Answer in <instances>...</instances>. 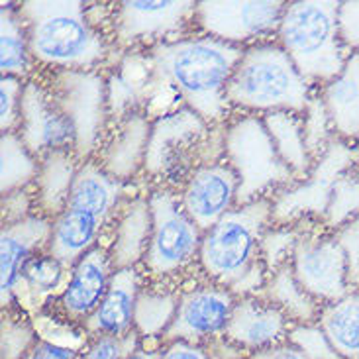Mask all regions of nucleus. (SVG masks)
<instances>
[{"label": "nucleus", "instance_id": "obj_1", "mask_svg": "<svg viewBox=\"0 0 359 359\" xmlns=\"http://www.w3.org/2000/svg\"><path fill=\"white\" fill-rule=\"evenodd\" d=\"M147 53L154 67L147 116L167 97L179 100V107L193 110L210 126L228 118L232 108L226 100V87L243 48L201 34L167 41Z\"/></svg>", "mask_w": 359, "mask_h": 359}, {"label": "nucleus", "instance_id": "obj_2", "mask_svg": "<svg viewBox=\"0 0 359 359\" xmlns=\"http://www.w3.org/2000/svg\"><path fill=\"white\" fill-rule=\"evenodd\" d=\"M34 63L57 71H100L112 57L110 38L85 2L28 0L18 4Z\"/></svg>", "mask_w": 359, "mask_h": 359}, {"label": "nucleus", "instance_id": "obj_3", "mask_svg": "<svg viewBox=\"0 0 359 359\" xmlns=\"http://www.w3.org/2000/svg\"><path fill=\"white\" fill-rule=\"evenodd\" d=\"M271 226V198L236 206L203 233L198 263L204 275L236 299L259 294L269 273L262 259V236Z\"/></svg>", "mask_w": 359, "mask_h": 359}, {"label": "nucleus", "instance_id": "obj_4", "mask_svg": "<svg viewBox=\"0 0 359 359\" xmlns=\"http://www.w3.org/2000/svg\"><path fill=\"white\" fill-rule=\"evenodd\" d=\"M316 88L299 73L279 43H257L243 49L226 87L230 108L250 114H304Z\"/></svg>", "mask_w": 359, "mask_h": 359}, {"label": "nucleus", "instance_id": "obj_5", "mask_svg": "<svg viewBox=\"0 0 359 359\" xmlns=\"http://www.w3.org/2000/svg\"><path fill=\"white\" fill-rule=\"evenodd\" d=\"M126 184L108 175L98 161L81 163L63 212L51 222L48 252L69 269L98 245V238L116 214Z\"/></svg>", "mask_w": 359, "mask_h": 359}, {"label": "nucleus", "instance_id": "obj_6", "mask_svg": "<svg viewBox=\"0 0 359 359\" xmlns=\"http://www.w3.org/2000/svg\"><path fill=\"white\" fill-rule=\"evenodd\" d=\"M338 10L340 2L330 0H294L283 10L279 46L312 88L338 77L351 55L340 39Z\"/></svg>", "mask_w": 359, "mask_h": 359}, {"label": "nucleus", "instance_id": "obj_7", "mask_svg": "<svg viewBox=\"0 0 359 359\" xmlns=\"http://www.w3.org/2000/svg\"><path fill=\"white\" fill-rule=\"evenodd\" d=\"M222 156L238 177V206L271 198L297 181L257 114H245L228 124L222 136Z\"/></svg>", "mask_w": 359, "mask_h": 359}, {"label": "nucleus", "instance_id": "obj_8", "mask_svg": "<svg viewBox=\"0 0 359 359\" xmlns=\"http://www.w3.org/2000/svg\"><path fill=\"white\" fill-rule=\"evenodd\" d=\"M49 90L75 130V156L85 163L102 147L108 136L107 75L100 71H57L51 77Z\"/></svg>", "mask_w": 359, "mask_h": 359}, {"label": "nucleus", "instance_id": "obj_9", "mask_svg": "<svg viewBox=\"0 0 359 359\" xmlns=\"http://www.w3.org/2000/svg\"><path fill=\"white\" fill-rule=\"evenodd\" d=\"M147 201L151 210V236L142 265L154 277L184 271L198 259L203 230L191 220L173 191L157 189Z\"/></svg>", "mask_w": 359, "mask_h": 359}, {"label": "nucleus", "instance_id": "obj_10", "mask_svg": "<svg viewBox=\"0 0 359 359\" xmlns=\"http://www.w3.org/2000/svg\"><path fill=\"white\" fill-rule=\"evenodd\" d=\"M355 163V147L336 137L330 147L314 161L309 175L273 194L271 224L299 226L314 220L322 222L330 206L334 184L341 173Z\"/></svg>", "mask_w": 359, "mask_h": 359}, {"label": "nucleus", "instance_id": "obj_11", "mask_svg": "<svg viewBox=\"0 0 359 359\" xmlns=\"http://www.w3.org/2000/svg\"><path fill=\"white\" fill-rule=\"evenodd\" d=\"M196 2H136L128 0L114 4L110 32L114 46L122 51L154 49L156 46L184 38V32L194 24Z\"/></svg>", "mask_w": 359, "mask_h": 359}, {"label": "nucleus", "instance_id": "obj_12", "mask_svg": "<svg viewBox=\"0 0 359 359\" xmlns=\"http://www.w3.org/2000/svg\"><path fill=\"white\" fill-rule=\"evenodd\" d=\"M287 2H218L201 0L194 8V26L203 36L236 48L267 43L277 36Z\"/></svg>", "mask_w": 359, "mask_h": 359}, {"label": "nucleus", "instance_id": "obj_13", "mask_svg": "<svg viewBox=\"0 0 359 359\" xmlns=\"http://www.w3.org/2000/svg\"><path fill=\"white\" fill-rule=\"evenodd\" d=\"M291 267L302 289L320 304L340 301L350 292L344 250L336 233L326 230L324 226L320 230L301 228Z\"/></svg>", "mask_w": 359, "mask_h": 359}, {"label": "nucleus", "instance_id": "obj_14", "mask_svg": "<svg viewBox=\"0 0 359 359\" xmlns=\"http://www.w3.org/2000/svg\"><path fill=\"white\" fill-rule=\"evenodd\" d=\"M16 134L34 156L75 149V130L48 85L26 81Z\"/></svg>", "mask_w": 359, "mask_h": 359}, {"label": "nucleus", "instance_id": "obj_15", "mask_svg": "<svg viewBox=\"0 0 359 359\" xmlns=\"http://www.w3.org/2000/svg\"><path fill=\"white\" fill-rule=\"evenodd\" d=\"M236 297L216 283H203L179 297L177 314L161 340L201 344L224 336L232 316Z\"/></svg>", "mask_w": 359, "mask_h": 359}, {"label": "nucleus", "instance_id": "obj_16", "mask_svg": "<svg viewBox=\"0 0 359 359\" xmlns=\"http://www.w3.org/2000/svg\"><path fill=\"white\" fill-rule=\"evenodd\" d=\"M179 198L191 220L208 232L238 206V177L226 161H206L187 177Z\"/></svg>", "mask_w": 359, "mask_h": 359}, {"label": "nucleus", "instance_id": "obj_17", "mask_svg": "<svg viewBox=\"0 0 359 359\" xmlns=\"http://www.w3.org/2000/svg\"><path fill=\"white\" fill-rule=\"evenodd\" d=\"M208 132L210 124L189 108H179L157 118L151 124L144 171L149 177L169 175L193 147L201 146Z\"/></svg>", "mask_w": 359, "mask_h": 359}, {"label": "nucleus", "instance_id": "obj_18", "mask_svg": "<svg viewBox=\"0 0 359 359\" xmlns=\"http://www.w3.org/2000/svg\"><path fill=\"white\" fill-rule=\"evenodd\" d=\"M51 220L32 214L24 220L2 224L0 232V302L2 311L16 304V289L24 267L38 253L48 252Z\"/></svg>", "mask_w": 359, "mask_h": 359}, {"label": "nucleus", "instance_id": "obj_19", "mask_svg": "<svg viewBox=\"0 0 359 359\" xmlns=\"http://www.w3.org/2000/svg\"><path fill=\"white\" fill-rule=\"evenodd\" d=\"M114 267L107 248L97 245L79 259L69 273L67 285L59 294V309L67 320L85 324L107 294Z\"/></svg>", "mask_w": 359, "mask_h": 359}, {"label": "nucleus", "instance_id": "obj_20", "mask_svg": "<svg viewBox=\"0 0 359 359\" xmlns=\"http://www.w3.org/2000/svg\"><path fill=\"white\" fill-rule=\"evenodd\" d=\"M289 318L259 294L236 299L224 338L248 351H259L285 344L289 338Z\"/></svg>", "mask_w": 359, "mask_h": 359}, {"label": "nucleus", "instance_id": "obj_21", "mask_svg": "<svg viewBox=\"0 0 359 359\" xmlns=\"http://www.w3.org/2000/svg\"><path fill=\"white\" fill-rule=\"evenodd\" d=\"M151 124L154 122L142 110L116 122L100 147L98 165L120 183L126 184L136 179L146 165Z\"/></svg>", "mask_w": 359, "mask_h": 359}, {"label": "nucleus", "instance_id": "obj_22", "mask_svg": "<svg viewBox=\"0 0 359 359\" xmlns=\"http://www.w3.org/2000/svg\"><path fill=\"white\" fill-rule=\"evenodd\" d=\"M154 67L146 51H126L107 77L108 107L114 122L124 120L146 107L151 95Z\"/></svg>", "mask_w": 359, "mask_h": 359}, {"label": "nucleus", "instance_id": "obj_23", "mask_svg": "<svg viewBox=\"0 0 359 359\" xmlns=\"http://www.w3.org/2000/svg\"><path fill=\"white\" fill-rule=\"evenodd\" d=\"M140 291L137 267L114 271L104 299L83 324V332L88 334V338L122 336L134 332V311Z\"/></svg>", "mask_w": 359, "mask_h": 359}, {"label": "nucleus", "instance_id": "obj_24", "mask_svg": "<svg viewBox=\"0 0 359 359\" xmlns=\"http://www.w3.org/2000/svg\"><path fill=\"white\" fill-rule=\"evenodd\" d=\"M79 167L81 161L73 149L51 151L39 159L38 177L29 189L34 196V210L38 216L53 222L63 212Z\"/></svg>", "mask_w": 359, "mask_h": 359}, {"label": "nucleus", "instance_id": "obj_25", "mask_svg": "<svg viewBox=\"0 0 359 359\" xmlns=\"http://www.w3.org/2000/svg\"><path fill=\"white\" fill-rule=\"evenodd\" d=\"M151 236V210L147 196L128 201L118 214L112 243L108 248L114 271L137 267L146 257Z\"/></svg>", "mask_w": 359, "mask_h": 359}, {"label": "nucleus", "instance_id": "obj_26", "mask_svg": "<svg viewBox=\"0 0 359 359\" xmlns=\"http://www.w3.org/2000/svg\"><path fill=\"white\" fill-rule=\"evenodd\" d=\"M320 90L322 102L330 116L334 134L338 140L358 146L359 144V53H351L346 67L338 77L324 85Z\"/></svg>", "mask_w": 359, "mask_h": 359}, {"label": "nucleus", "instance_id": "obj_27", "mask_svg": "<svg viewBox=\"0 0 359 359\" xmlns=\"http://www.w3.org/2000/svg\"><path fill=\"white\" fill-rule=\"evenodd\" d=\"M69 279V267L49 252L38 253L24 267L16 289V304L26 311H39L46 302L61 294Z\"/></svg>", "mask_w": 359, "mask_h": 359}, {"label": "nucleus", "instance_id": "obj_28", "mask_svg": "<svg viewBox=\"0 0 359 359\" xmlns=\"http://www.w3.org/2000/svg\"><path fill=\"white\" fill-rule=\"evenodd\" d=\"M259 297L277 306L292 324H316L324 306L302 289L292 273L291 263L267 277Z\"/></svg>", "mask_w": 359, "mask_h": 359}, {"label": "nucleus", "instance_id": "obj_29", "mask_svg": "<svg viewBox=\"0 0 359 359\" xmlns=\"http://www.w3.org/2000/svg\"><path fill=\"white\" fill-rule=\"evenodd\" d=\"M263 124L267 128L271 142L281 161L291 169L297 181H301L311 173L312 161L306 140H304V130H302V116L292 114V112H271L262 116Z\"/></svg>", "mask_w": 359, "mask_h": 359}, {"label": "nucleus", "instance_id": "obj_30", "mask_svg": "<svg viewBox=\"0 0 359 359\" xmlns=\"http://www.w3.org/2000/svg\"><path fill=\"white\" fill-rule=\"evenodd\" d=\"M318 326L341 359H359V289L324 304Z\"/></svg>", "mask_w": 359, "mask_h": 359}, {"label": "nucleus", "instance_id": "obj_31", "mask_svg": "<svg viewBox=\"0 0 359 359\" xmlns=\"http://www.w3.org/2000/svg\"><path fill=\"white\" fill-rule=\"evenodd\" d=\"M34 67L26 24L18 6L2 4L0 8V71L2 77L26 81Z\"/></svg>", "mask_w": 359, "mask_h": 359}, {"label": "nucleus", "instance_id": "obj_32", "mask_svg": "<svg viewBox=\"0 0 359 359\" xmlns=\"http://www.w3.org/2000/svg\"><path fill=\"white\" fill-rule=\"evenodd\" d=\"M0 191L2 196L24 189H32V184L38 177L39 159L24 142L20 140L16 132L2 134L0 140Z\"/></svg>", "mask_w": 359, "mask_h": 359}, {"label": "nucleus", "instance_id": "obj_33", "mask_svg": "<svg viewBox=\"0 0 359 359\" xmlns=\"http://www.w3.org/2000/svg\"><path fill=\"white\" fill-rule=\"evenodd\" d=\"M179 294L142 289L134 311V330L142 338H163L175 318Z\"/></svg>", "mask_w": 359, "mask_h": 359}, {"label": "nucleus", "instance_id": "obj_34", "mask_svg": "<svg viewBox=\"0 0 359 359\" xmlns=\"http://www.w3.org/2000/svg\"><path fill=\"white\" fill-rule=\"evenodd\" d=\"M359 216V161L351 165L334 184L330 206L322 218V226L330 232H338L341 226Z\"/></svg>", "mask_w": 359, "mask_h": 359}, {"label": "nucleus", "instance_id": "obj_35", "mask_svg": "<svg viewBox=\"0 0 359 359\" xmlns=\"http://www.w3.org/2000/svg\"><path fill=\"white\" fill-rule=\"evenodd\" d=\"M36 330L22 314L6 309L0 324V359H24L36 346Z\"/></svg>", "mask_w": 359, "mask_h": 359}, {"label": "nucleus", "instance_id": "obj_36", "mask_svg": "<svg viewBox=\"0 0 359 359\" xmlns=\"http://www.w3.org/2000/svg\"><path fill=\"white\" fill-rule=\"evenodd\" d=\"M302 130H304V140H306V147H309L312 161H316L330 147L332 142L336 140L330 116H328L326 107L322 102L318 88L312 95L311 102H309V107L302 114Z\"/></svg>", "mask_w": 359, "mask_h": 359}, {"label": "nucleus", "instance_id": "obj_37", "mask_svg": "<svg viewBox=\"0 0 359 359\" xmlns=\"http://www.w3.org/2000/svg\"><path fill=\"white\" fill-rule=\"evenodd\" d=\"M301 236V226H279L271 224L262 236V259L267 273L271 275L277 269L289 265L292 253Z\"/></svg>", "mask_w": 359, "mask_h": 359}, {"label": "nucleus", "instance_id": "obj_38", "mask_svg": "<svg viewBox=\"0 0 359 359\" xmlns=\"http://www.w3.org/2000/svg\"><path fill=\"white\" fill-rule=\"evenodd\" d=\"M289 344H292L306 359H341L338 351L324 334L318 322L316 324H292L289 330Z\"/></svg>", "mask_w": 359, "mask_h": 359}, {"label": "nucleus", "instance_id": "obj_39", "mask_svg": "<svg viewBox=\"0 0 359 359\" xmlns=\"http://www.w3.org/2000/svg\"><path fill=\"white\" fill-rule=\"evenodd\" d=\"M140 334L136 330L122 336H98L90 338L81 359H128L140 346Z\"/></svg>", "mask_w": 359, "mask_h": 359}, {"label": "nucleus", "instance_id": "obj_40", "mask_svg": "<svg viewBox=\"0 0 359 359\" xmlns=\"http://www.w3.org/2000/svg\"><path fill=\"white\" fill-rule=\"evenodd\" d=\"M26 81L16 77H2L0 83V128L2 134L16 132L20 120V104Z\"/></svg>", "mask_w": 359, "mask_h": 359}, {"label": "nucleus", "instance_id": "obj_41", "mask_svg": "<svg viewBox=\"0 0 359 359\" xmlns=\"http://www.w3.org/2000/svg\"><path fill=\"white\" fill-rule=\"evenodd\" d=\"M334 233H336L341 250H344V255H346L350 291H355L359 289V216L346 226H341L340 230Z\"/></svg>", "mask_w": 359, "mask_h": 359}, {"label": "nucleus", "instance_id": "obj_42", "mask_svg": "<svg viewBox=\"0 0 359 359\" xmlns=\"http://www.w3.org/2000/svg\"><path fill=\"white\" fill-rule=\"evenodd\" d=\"M338 32L344 48L350 53H359V2H340Z\"/></svg>", "mask_w": 359, "mask_h": 359}, {"label": "nucleus", "instance_id": "obj_43", "mask_svg": "<svg viewBox=\"0 0 359 359\" xmlns=\"http://www.w3.org/2000/svg\"><path fill=\"white\" fill-rule=\"evenodd\" d=\"M34 210V196L29 189L2 196V224H12L32 216Z\"/></svg>", "mask_w": 359, "mask_h": 359}, {"label": "nucleus", "instance_id": "obj_44", "mask_svg": "<svg viewBox=\"0 0 359 359\" xmlns=\"http://www.w3.org/2000/svg\"><path fill=\"white\" fill-rule=\"evenodd\" d=\"M24 359H81V351L55 341L38 340Z\"/></svg>", "mask_w": 359, "mask_h": 359}, {"label": "nucleus", "instance_id": "obj_45", "mask_svg": "<svg viewBox=\"0 0 359 359\" xmlns=\"http://www.w3.org/2000/svg\"><path fill=\"white\" fill-rule=\"evenodd\" d=\"M161 359H210L208 353L198 346L191 341H173L167 344V348L161 353Z\"/></svg>", "mask_w": 359, "mask_h": 359}, {"label": "nucleus", "instance_id": "obj_46", "mask_svg": "<svg viewBox=\"0 0 359 359\" xmlns=\"http://www.w3.org/2000/svg\"><path fill=\"white\" fill-rule=\"evenodd\" d=\"M250 359H306L302 355V351H299L292 344H279L273 348H265V350L253 351Z\"/></svg>", "mask_w": 359, "mask_h": 359}, {"label": "nucleus", "instance_id": "obj_47", "mask_svg": "<svg viewBox=\"0 0 359 359\" xmlns=\"http://www.w3.org/2000/svg\"><path fill=\"white\" fill-rule=\"evenodd\" d=\"M161 353H163V350H146V348H140V350L134 351L128 359H161Z\"/></svg>", "mask_w": 359, "mask_h": 359}, {"label": "nucleus", "instance_id": "obj_48", "mask_svg": "<svg viewBox=\"0 0 359 359\" xmlns=\"http://www.w3.org/2000/svg\"><path fill=\"white\" fill-rule=\"evenodd\" d=\"M355 156H358V161H359V144L355 146Z\"/></svg>", "mask_w": 359, "mask_h": 359}]
</instances>
